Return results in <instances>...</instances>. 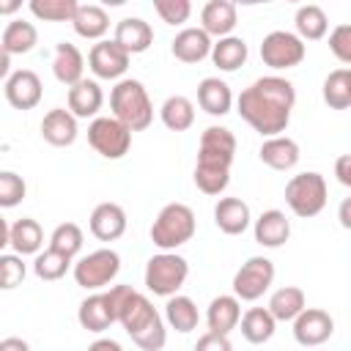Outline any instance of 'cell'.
<instances>
[{
	"instance_id": "1",
	"label": "cell",
	"mask_w": 351,
	"mask_h": 351,
	"mask_svg": "<svg viewBox=\"0 0 351 351\" xmlns=\"http://www.w3.org/2000/svg\"><path fill=\"white\" fill-rule=\"evenodd\" d=\"M293 104H296L293 82L277 74L258 77L236 99L239 115L263 137H277L280 132L288 129Z\"/></svg>"
},
{
	"instance_id": "2",
	"label": "cell",
	"mask_w": 351,
	"mask_h": 351,
	"mask_svg": "<svg viewBox=\"0 0 351 351\" xmlns=\"http://www.w3.org/2000/svg\"><path fill=\"white\" fill-rule=\"evenodd\" d=\"M115 324H121L126 329V335L134 340V346L143 351H162L167 343V329H165L162 315L156 313L151 299L134 288L126 291V296L118 307Z\"/></svg>"
},
{
	"instance_id": "3",
	"label": "cell",
	"mask_w": 351,
	"mask_h": 351,
	"mask_svg": "<svg viewBox=\"0 0 351 351\" xmlns=\"http://www.w3.org/2000/svg\"><path fill=\"white\" fill-rule=\"evenodd\" d=\"M110 110L118 123H123L129 132H143L154 121V104L140 80H118L110 90Z\"/></svg>"
},
{
	"instance_id": "4",
	"label": "cell",
	"mask_w": 351,
	"mask_h": 351,
	"mask_svg": "<svg viewBox=\"0 0 351 351\" xmlns=\"http://www.w3.org/2000/svg\"><path fill=\"white\" fill-rule=\"evenodd\" d=\"M195 211L186 203H167L151 225V241L162 252H176L195 236Z\"/></svg>"
},
{
	"instance_id": "5",
	"label": "cell",
	"mask_w": 351,
	"mask_h": 351,
	"mask_svg": "<svg viewBox=\"0 0 351 351\" xmlns=\"http://www.w3.org/2000/svg\"><path fill=\"white\" fill-rule=\"evenodd\" d=\"M326 195H329L326 181H324V176L315 173V170L299 173V176H293V178L285 184V203H288V208H291L296 217H302V219H310V217L321 214L324 206H326Z\"/></svg>"
},
{
	"instance_id": "6",
	"label": "cell",
	"mask_w": 351,
	"mask_h": 351,
	"mask_svg": "<svg viewBox=\"0 0 351 351\" xmlns=\"http://www.w3.org/2000/svg\"><path fill=\"white\" fill-rule=\"evenodd\" d=\"M186 277H189V263L176 252H159L145 263V288L154 296H165V299L176 296L186 282Z\"/></svg>"
},
{
	"instance_id": "7",
	"label": "cell",
	"mask_w": 351,
	"mask_h": 351,
	"mask_svg": "<svg viewBox=\"0 0 351 351\" xmlns=\"http://www.w3.org/2000/svg\"><path fill=\"white\" fill-rule=\"evenodd\" d=\"M118 271H121V255L110 247H101L82 255L74 263V282L85 291H99L107 288L118 277Z\"/></svg>"
},
{
	"instance_id": "8",
	"label": "cell",
	"mask_w": 351,
	"mask_h": 351,
	"mask_svg": "<svg viewBox=\"0 0 351 351\" xmlns=\"http://www.w3.org/2000/svg\"><path fill=\"white\" fill-rule=\"evenodd\" d=\"M88 143L104 159H123L132 148V132L112 115H99L88 126Z\"/></svg>"
},
{
	"instance_id": "9",
	"label": "cell",
	"mask_w": 351,
	"mask_h": 351,
	"mask_svg": "<svg viewBox=\"0 0 351 351\" xmlns=\"http://www.w3.org/2000/svg\"><path fill=\"white\" fill-rule=\"evenodd\" d=\"M271 282H274V263L263 255H252L233 274V296L239 302H255L269 291Z\"/></svg>"
},
{
	"instance_id": "10",
	"label": "cell",
	"mask_w": 351,
	"mask_h": 351,
	"mask_svg": "<svg viewBox=\"0 0 351 351\" xmlns=\"http://www.w3.org/2000/svg\"><path fill=\"white\" fill-rule=\"evenodd\" d=\"M304 55H307L304 41L296 33H288V30H271L261 41V60L269 69H277V71L299 66L304 60Z\"/></svg>"
},
{
	"instance_id": "11",
	"label": "cell",
	"mask_w": 351,
	"mask_h": 351,
	"mask_svg": "<svg viewBox=\"0 0 351 351\" xmlns=\"http://www.w3.org/2000/svg\"><path fill=\"white\" fill-rule=\"evenodd\" d=\"M233 156H236V137H233L230 129H225V126H208V129H203L200 145H197V165L230 170Z\"/></svg>"
},
{
	"instance_id": "12",
	"label": "cell",
	"mask_w": 351,
	"mask_h": 351,
	"mask_svg": "<svg viewBox=\"0 0 351 351\" xmlns=\"http://www.w3.org/2000/svg\"><path fill=\"white\" fill-rule=\"evenodd\" d=\"M332 332H335V321L321 307H304L293 318V337L304 348H315V346L326 343L332 337Z\"/></svg>"
},
{
	"instance_id": "13",
	"label": "cell",
	"mask_w": 351,
	"mask_h": 351,
	"mask_svg": "<svg viewBox=\"0 0 351 351\" xmlns=\"http://www.w3.org/2000/svg\"><path fill=\"white\" fill-rule=\"evenodd\" d=\"M44 96V85L38 80L36 71L30 69H19L11 71L5 80V99L14 110H33Z\"/></svg>"
},
{
	"instance_id": "14",
	"label": "cell",
	"mask_w": 351,
	"mask_h": 351,
	"mask_svg": "<svg viewBox=\"0 0 351 351\" xmlns=\"http://www.w3.org/2000/svg\"><path fill=\"white\" fill-rule=\"evenodd\" d=\"M88 66L99 80H118L129 69V55L115 41H99L88 52Z\"/></svg>"
},
{
	"instance_id": "15",
	"label": "cell",
	"mask_w": 351,
	"mask_h": 351,
	"mask_svg": "<svg viewBox=\"0 0 351 351\" xmlns=\"http://www.w3.org/2000/svg\"><path fill=\"white\" fill-rule=\"evenodd\" d=\"M112 41L132 58V55L145 52L154 44V27L140 16H126L115 25V38Z\"/></svg>"
},
{
	"instance_id": "16",
	"label": "cell",
	"mask_w": 351,
	"mask_h": 351,
	"mask_svg": "<svg viewBox=\"0 0 351 351\" xmlns=\"http://www.w3.org/2000/svg\"><path fill=\"white\" fill-rule=\"evenodd\" d=\"M236 22H239V16H236V5L230 0H208L200 11V30L208 38L211 36H217V38L230 36Z\"/></svg>"
},
{
	"instance_id": "17",
	"label": "cell",
	"mask_w": 351,
	"mask_h": 351,
	"mask_svg": "<svg viewBox=\"0 0 351 351\" xmlns=\"http://www.w3.org/2000/svg\"><path fill=\"white\" fill-rule=\"evenodd\" d=\"M90 233L99 241H115L126 233V211L118 203H99L90 211Z\"/></svg>"
},
{
	"instance_id": "18",
	"label": "cell",
	"mask_w": 351,
	"mask_h": 351,
	"mask_svg": "<svg viewBox=\"0 0 351 351\" xmlns=\"http://www.w3.org/2000/svg\"><path fill=\"white\" fill-rule=\"evenodd\" d=\"M239 318H241V302L233 293L214 296L206 310V324H208V332L214 335H230L239 326Z\"/></svg>"
},
{
	"instance_id": "19",
	"label": "cell",
	"mask_w": 351,
	"mask_h": 351,
	"mask_svg": "<svg viewBox=\"0 0 351 351\" xmlns=\"http://www.w3.org/2000/svg\"><path fill=\"white\" fill-rule=\"evenodd\" d=\"M214 222L222 233L228 236H239L250 228L252 217H250V206L241 197H219L214 206Z\"/></svg>"
},
{
	"instance_id": "20",
	"label": "cell",
	"mask_w": 351,
	"mask_h": 351,
	"mask_svg": "<svg viewBox=\"0 0 351 351\" xmlns=\"http://www.w3.org/2000/svg\"><path fill=\"white\" fill-rule=\"evenodd\" d=\"M170 49L173 58L181 63H200L211 55V38L200 27H184L181 33H176Z\"/></svg>"
},
{
	"instance_id": "21",
	"label": "cell",
	"mask_w": 351,
	"mask_h": 351,
	"mask_svg": "<svg viewBox=\"0 0 351 351\" xmlns=\"http://www.w3.org/2000/svg\"><path fill=\"white\" fill-rule=\"evenodd\" d=\"M82 71H85V58H82V52H80L74 44L60 41V44L55 47V55H52V74H55V80H58L60 85L71 88V85H77V82L82 80Z\"/></svg>"
},
{
	"instance_id": "22",
	"label": "cell",
	"mask_w": 351,
	"mask_h": 351,
	"mask_svg": "<svg viewBox=\"0 0 351 351\" xmlns=\"http://www.w3.org/2000/svg\"><path fill=\"white\" fill-rule=\"evenodd\" d=\"M41 137L55 148L71 145L77 140V118L63 107L49 110L44 115V121H41Z\"/></svg>"
},
{
	"instance_id": "23",
	"label": "cell",
	"mask_w": 351,
	"mask_h": 351,
	"mask_svg": "<svg viewBox=\"0 0 351 351\" xmlns=\"http://www.w3.org/2000/svg\"><path fill=\"white\" fill-rule=\"evenodd\" d=\"M291 239V222L280 208H269L255 219V241L261 247L277 250Z\"/></svg>"
},
{
	"instance_id": "24",
	"label": "cell",
	"mask_w": 351,
	"mask_h": 351,
	"mask_svg": "<svg viewBox=\"0 0 351 351\" xmlns=\"http://www.w3.org/2000/svg\"><path fill=\"white\" fill-rule=\"evenodd\" d=\"M77 321L82 329L88 332H104L115 324V313L110 307V299L107 293H90L88 299L80 302V310H77Z\"/></svg>"
},
{
	"instance_id": "25",
	"label": "cell",
	"mask_w": 351,
	"mask_h": 351,
	"mask_svg": "<svg viewBox=\"0 0 351 351\" xmlns=\"http://www.w3.org/2000/svg\"><path fill=\"white\" fill-rule=\"evenodd\" d=\"M258 156H261V162L266 167L285 173V170L296 167V162H299V143L291 140V137H282V134L266 137L263 145H261V151H258Z\"/></svg>"
},
{
	"instance_id": "26",
	"label": "cell",
	"mask_w": 351,
	"mask_h": 351,
	"mask_svg": "<svg viewBox=\"0 0 351 351\" xmlns=\"http://www.w3.org/2000/svg\"><path fill=\"white\" fill-rule=\"evenodd\" d=\"M104 104V93L96 80H80L69 88V112L74 118H93Z\"/></svg>"
},
{
	"instance_id": "27",
	"label": "cell",
	"mask_w": 351,
	"mask_h": 351,
	"mask_svg": "<svg viewBox=\"0 0 351 351\" xmlns=\"http://www.w3.org/2000/svg\"><path fill=\"white\" fill-rule=\"evenodd\" d=\"M197 104H200L208 115L222 118V115H228L230 107H233V93H230V88H228L225 80H219V77H206V80H200V85H197Z\"/></svg>"
},
{
	"instance_id": "28",
	"label": "cell",
	"mask_w": 351,
	"mask_h": 351,
	"mask_svg": "<svg viewBox=\"0 0 351 351\" xmlns=\"http://www.w3.org/2000/svg\"><path fill=\"white\" fill-rule=\"evenodd\" d=\"M8 244L19 258L25 255H38L44 244V230L33 217H22L8 228Z\"/></svg>"
},
{
	"instance_id": "29",
	"label": "cell",
	"mask_w": 351,
	"mask_h": 351,
	"mask_svg": "<svg viewBox=\"0 0 351 351\" xmlns=\"http://www.w3.org/2000/svg\"><path fill=\"white\" fill-rule=\"evenodd\" d=\"M208 58L214 60V66L219 71H236V69H241L247 63L250 47L239 36H225V38H217V44H211V55Z\"/></svg>"
},
{
	"instance_id": "30",
	"label": "cell",
	"mask_w": 351,
	"mask_h": 351,
	"mask_svg": "<svg viewBox=\"0 0 351 351\" xmlns=\"http://www.w3.org/2000/svg\"><path fill=\"white\" fill-rule=\"evenodd\" d=\"M71 27L77 36L82 38H90V41H99L107 30H110V16L101 5L96 3H88V5H77V14L71 19Z\"/></svg>"
},
{
	"instance_id": "31",
	"label": "cell",
	"mask_w": 351,
	"mask_h": 351,
	"mask_svg": "<svg viewBox=\"0 0 351 351\" xmlns=\"http://www.w3.org/2000/svg\"><path fill=\"white\" fill-rule=\"evenodd\" d=\"M304 307H307L304 291L296 288V285H285V288H277V291L271 293L266 310L271 313L274 321H293Z\"/></svg>"
},
{
	"instance_id": "32",
	"label": "cell",
	"mask_w": 351,
	"mask_h": 351,
	"mask_svg": "<svg viewBox=\"0 0 351 351\" xmlns=\"http://www.w3.org/2000/svg\"><path fill=\"white\" fill-rule=\"evenodd\" d=\"M239 324H241L244 340L252 343V346H261V343L271 340V335H274V329H277V321L271 318V313H269L266 307H250V310L239 318Z\"/></svg>"
},
{
	"instance_id": "33",
	"label": "cell",
	"mask_w": 351,
	"mask_h": 351,
	"mask_svg": "<svg viewBox=\"0 0 351 351\" xmlns=\"http://www.w3.org/2000/svg\"><path fill=\"white\" fill-rule=\"evenodd\" d=\"M293 25H296V36L302 41H318L326 36V27H329V19H326V11L321 5H299L296 8V16H293Z\"/></svg>"
},
{
	"instance_id": "34",
	"label": "cell",
	"mask_w": 351,
	"mask_h": 351,
	"mask_svg": "<svg viewBox=\"0 0 351 351\" xmlns=\"http://www.w3.org/2000/svg\"><path fill=\"white\" fill-rule=\"evenodd\" d=\"M38 41V30L33 22H25V19H14L5 25L3 30V38H0V47L8 52V55H25L36 47Z\"/></svg>"
},
{
	"instance_id": "35",
	"label": "cell",
	"mask_w": 351,
	"mask_h": 351,
	"mask_svg": "<svg viewBox=\"0 0 351 351\" xmlns=\"http://www.w3.org/2000/svg\"><path fill=\"white\" fill-rule=\"evenodd\" d=\"M165 318H167V324H170L176 332H184V335L192 332V329L197 326V321H200V315H197V304H195L189 296H181V293L167 296Z\"/></svg>"
},
{
	"instance_id": "36",
	"label": "cell",
	"mask_w": 351,
	"mask_h": 351,
	"mask_svg": "<svg viewBox=\"0 0 351 351\" xmlns=\"http://www.w3.org/2000/svg\"><path fill=\"white\" fill-rule=\"evenodd\" d=\"M159 115L170 132H186L195 123V104L186 96H167L159 107Z\"/></svg>"
},
{
	"instance_id": "37",
	"label": "cell",
	"mask_w": 351,
	"mask_h": 351,
	"mask_svg": "<svg viewBox=\"0 0 351 351\" xmlns=\"http://www.w3.org/2000/svg\"><path fill=\"white\" fill-rule=\"evenodd\" d=\"M324 101L332 110H348L351 107V69H335L324 80Z\"/></svg>"
},
{
	"instance_id": "38",
	"label": "cell",
	"mask_w": 351,
	"mask_h": 351,
	"mask_svg": "<svg viewBox=\"0 0 351 351\" xmlns=\"http://www.w3.org/2000/svg\"><path fill=\"white\" fill-rule=\"evenodd\" d=\"M49 250L74 258L82 250V228L77 222H60L49 236Z\"/></svg>"
},
{
	"instance_id": "39",
	"label": "cell",
	"mask_w": 351,
	"mask_h": 351,
	"mask_svg": "<svg viewBox=\"0 0 351 351\" xmlns=\"http://www.w3.org/2000/svg\"><path fill=\"white\" fill-rule=\"evenodd\" d=\"M69 269H71V258H66V255H60V252H55V250H49V247H47L44 252H38L36 261H33V271H36V277L44 280V282L60 280Z\"/></svg>"
},
{
	"instance_id": "40",
	"label": "cell",
	"mask_w": 351,
	"mask_h": 351,
	"mask_svg": "<svg viewBox=\"0 0 351 351\" xmlns=\"http://www.w3.org/2000/svg\"><path fill=\"white\" fill-rule=\"evenodd\" d=\"M77 0H30L33 16L44 22H71L77 14Z\"/></svg>"
},
{
	"instance_id": "41",
	"label": "cell",
	"mask_w": 351,
	"mask_h": 351,
	"mask_svg": "<svg viewBox=\"0 0 351 351\" xmlns=\"http://www.w3.org/2000/svg\"><path fill=\"white\" fill-rule=\"evenodd\" d=\"M195 184L203 195H222L230 184V170L225 167H208V165H195Z\"/></svg>"
},
{
	"instance_id": "42",
	"label": "cell",
	"mask_w": 351,
	"mask_h": 351,
	"mask_svg": "<svg viewBox=\"0 0 351 351\" xmlns=\"http://www.w3.org/2000/svg\"><path fill=\"white\" fill-rule=\"evenodd\" d=\"M27 184L14 170H0V208H14L25 200Z\"/></svg>"
},
{
	"instance_id": "43",
	"label": "cell",
	"mask_w": 351,
	"mask_h": 351,
	"mask_svg": "<svg viewBox=\"0 0 351 351\" xmlns=\"http://www.w3.org/2000/svg\"><path fill=\"white\" fill-rule=\"evenodd\" d=\"M25 274H27V269L16 252L14 255L0 252V291H14L16 285H22Z\"/></svg>"
},
{
	"instance_id": "44",
	"label": "cell",
	"mask_w": 351,
	"mask_h": 351,
	"mask_svg": "<svg viewBox=\"0 0 351 351\" xmlns=\"http://www.w3.org/2000/svg\"><path fill=\"white\" fill-rule=\"evenodd\" d=\"M154 11L167 25H184L192 14V3L189 0H154Z\"/></svg>"
},
{
	"instance_id": "45",
	"label": "cell",
	"mask_w": 351,
	"mask_h": 351,
	"mask_svg": "<svg viewBox=\"0 0 351 351\" xmlns=\"http://www.w3.org/2000/svg\"><path fill=\"white\" fill-rule=\"evenodd\" d=\"M329 49L348 69V63H351V25H337L329 33Z\"/></svg>"
},
{
	"instance_id": "46",
	"label": "cell",
	"mask_w": 351,
	"mask_h": 351,
	"mask_svg": "<svg viewBox=\"0 0 351 351\" xmlns=\"http://www.w3.org/2000/svg\"><path fill=\"white\" fill-rule=\"evenodd\" d=\"M195 351H233V343L228 340V335L206 332V335H200V337H197Z\"/></svg>"
},
{
	"instance_id": "47",
	"label": "cell",
	"mask_w": 351,
	"mask_h": 351,
	"mask_svg": "<svg viewBox=\"0 0 351 351\" xmlns=\"http://www.w3.org/2000/svg\"><path fill=\"white\" fill-rule=\"evenodd\" d=\"M335 176L343 186H351V154H340L335 162Z\"/></svg>"
},
{
	"instance_id": "48",
	"label": "cell",
	"mask_w": 351,
	"mask_h": 351,
	"mask_svg": "<svg viewBox=\"0 0 351 351\" xmlns=\"http://www.w3.org/2000/svg\"><path fill=\"white\" fill-rule=\"evenodd\" d=\"M88 351H123L118 340H110V337H99L88 346Z\"/></svg>"
},
{
	"instance_id": "49",
	"label": "cell",
	"mask_w": 351,
	"mask_h": 351,
	"mask_svg": "<svg viewBox=\"0 0 351 351\" xmlns=\"http://www.w3.org/2000/svg\"><path fill=\"white\" fill-rule=\"evenodd\" d=\"M0 351H30V346L22 337H3L0 340Z\"/></svg>"
},
{
	"instance_id": "50",
	"label": "cell",
	"mask_w": 351,
	"mask_h": 351,
	"mask_svg": "<svg viewBox=\"0 0 351 351\" xmlns=\"http://www.w3.org/2000/svg\"><path fill=\"white\" fill-rule=\"evenodd\" d=\"M11 74V55L0 47V80H5Z\"/></svg>"
},
{
	"instance_id": "51",
	"label": "cell",
	"mask_w": 351,
	"mask_h": 351,
	"mask_svg": "<svg viewBox=\"0 0 351 351\" xmlns=\"http://www.w3.org/2000/svg\"><path fill=\"white\" fill-rule=\"evenodd\" d=\"M22 8L19 0H0V14H16Z\"/></svg>"
},
{
	"instance_id": "52",
	"label": "cell",
	"mask_w": 351,
	"mask_h": 351,
	"mask_svg": "<svg viewBox=\"0 0 351 351\" xmlns=\"http://www.w3.org/2000/svg\"><path fill=\"white\" fill-rule=\"evenodd\" d=\"M348 208H351V200H343V206H340V222H343V228H351V219H348Z\"/></svg>"
},
{
	"instance_id": "53",
	"label": "cell",
	"mask_w": 351,
	"mask_h": 351,
	"mask_svg": "<svg viewBox=\"0 0 351 351\" xmlns=\"http://www.w3.org/2000/svg\"><path fill=\"white\" fill-rule=\"evenodd\" d=\"M8 228H11V225L0 217V250H3V247H8Z\"/></svg>"
}]
</instances>
